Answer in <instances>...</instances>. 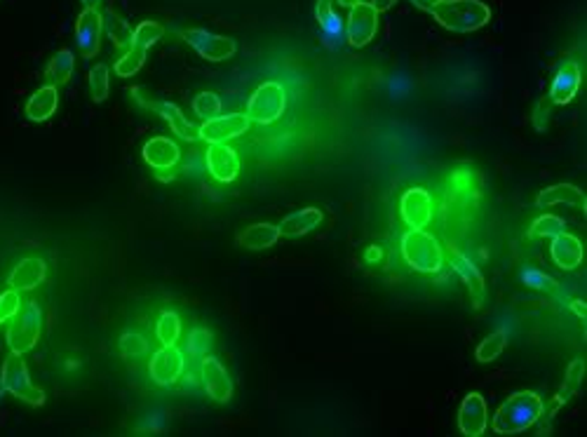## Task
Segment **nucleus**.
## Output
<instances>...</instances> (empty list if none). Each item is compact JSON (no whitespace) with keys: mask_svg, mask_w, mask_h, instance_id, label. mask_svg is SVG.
<instances>
[{"mask_svg":"<svg viewBox=\"0 0 587 437\" xmlns=\"http://www.w3.org/2000/svg\"><path fill=\"white\" fill-rule=\"evenodd\" d=\"M101 14L92 7H85L78 17V24H75V40H78V48L83 52V57H94L101 48Z\"/></svg>","mask_w":587,"mask_h":437,"instance_id":"nucleus-12","label":"nucleus"},{"mask_svg":"<svg viewBox=\"0 0 587 437\" xmlns=\"http://www.w3.org/2000/svg\"><path fill=\"white\" fill-rule=\"evenodd\" d=\"M404 261L418 273H437L442 268V247L423 228H411L402 238Z\"/></svg>","mask_w":587,"mask_h":437,"instance_id":"nucleus-3","label":"nucleus"},{"mask_svg":"<svg viewBox=\"0 0 587 437\" xmlns=\"http://www.w3.org/2000/svg\"><path fill=\"white\" fill-rule=\"evenodd\" d=\"M520 280L526 284V287H533V290H540V292H555L556 290L555 277H550L548 273L539 271V268H521Z\"/></svg>","mask_w":587,"mask_h":437,"instance_id":"nucleus-35","label":"nucleus"},{"mask_svg":"<svg viewBox=\"0 0 587 437\" xmlns=\"http://www.w3.org/2000/svg\"><path fill=\"white\" fill-rule=\"evenodd\" d=\"M129 94H132L144 109H151V111L160 113V116L165 118L171 130L177 132L181 139H186V142H197V139H200V127L190 123V120H186L184 113L179 111V106H174L171 101L158 99L148 87H135Z\"/></svg>","mask_w":587,"mask_h":437,"instance_id":"nucleus-5","label":"nucleus"},{"mask_svg":"<svg viewBox=\"0 0 587 437\" xmlns=\"http://www.w3.org/2000/svg\"><path fill=\"white\" fill-rule=\"evenodd\" d=\"M212 348V334L207 332V329H202V327H197V329H193L188 336V353L193 357H205L207 355V351Z\"/></svg>","mask_w":587,"mask_h":437,"instance_id":"nucleus-38","label":"nucleus"},{"mask_svg":"<svg viewBox=\"0 0 587 437\" xmlns=\"http://www.w3.org/2000/svg\"><path fill=\"white\" fill-rule=\"evenodd\" d=\"M40 306L33 302H26L24 306H19L17 313L10 318V327H7V345L10 351L24 355L38 344L40 339Z\"/></svg>","mask_w":587,"mask_h":437,"instance_id":"nucleus-4","label":"nucleus"},{"mask_svg":"<svg viewBox=\"0 0 587 437\" xmlns=\"http://www.w3.org/2000/svg\"><path fill=\"white\" fill-rule=\"evenodd\" d=\"M74 66H75V57L71 49H62V52H57L52 57V62L48 64V71H45V78L49 81V85H66L71 81V75H74Z\"/></svg>","mask_w":587,"mask_h":437,"instance_id":"nucleus-28","label":"nucleus"},{"mask_svg":"<svg viewBox=\"0 0 587 437\" xmlns=\"http://www.w3.org/2000/svg\"><path fill=\"white\" fill-rule=\"evenodd\" d=\"M193 111L202 118V120H212L221 113V99L215 92H200L193 99Z\"/></svg>","mask_w":587,"mask_h":437,"instance_id":"nucleus-36","label":"nucleus"},{"mask_svg":"<svg viewBox=\"0 0 587 437\" xmlns=\"http://www.w3.org/2000/svg\"><path fill=\"white\" fill-rule=\"evenodd\" d=\"M583 374H585V363H583V360H574V363L569 364V370H566V376H564V386L556 398H559L562 402L569 400L571 395L578 390V386H581Z\"/></svg>","mask_w":587,"mask_h":437,"instance_id":"nucleus-33","label":"nucleus"},{"mask_svg":"<svg viewBox=\"0 0 587 437\" xmlns=\"http://www.w3.org/2000/svg\"><path fill=\"white\" fill-rule=\"evenodd\" d=\"M90 92H92V99L97 104L109 97V66L106 64H97L90 71Z\"/></svg>","mask_w":587,"mask_h":437,"instance_id":"nucleus-34","label":"nucleus"},{"mask_svg":"<svg viewBox=\"0 0 587 437\" xmlns=\"http://www.w3.org/2000/svg\"><path fill=\"white\" fill-rule=\"evenodd\" d=\"M486 421H489L486 402H484V398L479 393H470L459 409L460 433L468 437H479L486 431Z\"/></svg>","mask_w":587,"mask_h":437,"instance_id":"nucleus-16","label":"nucleus"},{"mask_svg":"<svg viewBox=\"0 0 587 437\" xmlns=\"http://www.w3.org/2000/svg\"><path fill=\"white\" fill-rule=\"evenodd\" d=\"M57 104H59L57 87L45 85L40 87L31 99H29V104H26V116H29V120H33V123H43V120H48V118L57 111Z\"/></svg>","mask_w":587,"mask_h":437,"instance_id":"nucleus-25","label":"nucleus"},{"mask_svg":"<svg viewBox=\"0 0 587 437\" xmlns=\"http://www.w3.org/2000/svg\"><path fill=\"white\" fill-rule=\"evenodd\" d=\"M395 3H398V0H372V5L376 13H386V10H390Z\"/></svg>","mask_w":587,"mask_h":437,"instance_id":"nucleus-42","label":"nucleus"},{"mask_svg":"<svg viewBox=\"0 0 587 437\" xmlns=\"http://www.w3.org/2000/svg\"><path fill=\"white\" fill-rule=\"evenodd\" d=\"M578 87H581V68H578V64L566 62L556 71L548 97L552 104H569L571 99L578 94Z\"/></svg>","mask_w":587,"mask_h":437,"instance_id":"nucleus-18","label":"nucleus"},{"mask_svg":"<svg viewBox=\"0 0 587 437\" xmlns=\"http://www.w3.org/2000/svg\"><path fill=\"white\" fill-rule=\"evenodd\" d=\"M162 36H165V29L158 22H141L135 29V43L132 45H141V48L148 49L153 43H158Z\"/></svg>","mask_w":587,"mask_h":437,"instance_id":"nucleus-37","label":"nucleus"},{"mask_svg":"<svg viewBox=\"0 0 587 437\" xmlns=\"http://www.w3.org/2000/svg\"><path fill=\"white\" fill-rule=\"evenodd\" d=\"M144 62H146V48L132 45L129 49H125V55L116 62V75H120V78H129V75H135L136 71L144 66Z\"/></svg>","mask_w":587,"mask_h":437,"instance_id":"nucleus-29","label":"nucleus"},{"mask_svg":"<svg viewBox=\"0 0 587 437\" xmlns=\"http://www.w3.org/2000/svg\"><path fill=\"white\" fill-rule=\"evenodd\" d=\"M564 231H566V223H564V219H559V216H552V214H545L533 222L529 235H531V238H556V235L564 233Z\"/></svg>","mask_w":587,"mask_h":437,"instance_id":"nucleus-32","label":"nucleus"},{"mask_svg":"<svg viewBox=\"0 0 587 437\" xmlns=\"http://www.w3.org/2000/svg\"><path fill=\"white\" fill-rule=\"evenodd\" d=\"M543 416V400L531 390L510 395L508 400L498 406L494 416V431L498 435H517L531 428Z\"/></svg>","mask_w":587,"mask_h":437,"instance_id":"nucleus-1","label":"nucleus"},{"mask_svg":"<svg viewBox=\"0 0 587 437\" xmlns=\"http://www.w3.org/2000/svg\"><path fill=\"white\" fill-rule=\"evenodd\" d=\"M411 3H414L418 10H425V13H430V7H433L434 0H411Z\"/></svg>","mask_w":587,"mask_h":437,"instance_id":"nucleus-45","label":"nucleus"},{"mask_svg":"<svg viewBox=\"0 0 587 437\" xmlns=\"http://www.w3.org/2000/svg\"><path fill=\"white\" fill-rule=\"evenodd\" d=\"M179 334H181V320H179V315L171 313V310H165V313L160 315V320H158L160 344L174 345L179 339Z\"/></svg>","mask_w":587,"mask_h":437,"instance_id":"nucleus-31","label":"nucleus"},{"mask_svg":"<svg viewBox=\"0 0 587 437\" xmlns=\"http://www.w3.org/2000/svg\"><path fill=\"white\" fill-rule=\"evenodd\" d=\"M0 379H3V383H5V390L17 395L19 400H24L26 405L40 406L45 402V393L31 383L24 357L19 355V353H10V355L5 357L3 371H0Z\"/></svg>","mask_w":587,"mask_h":437,"instance_id":"nucleus-6","label":"nucleus"},{"mask_svg":"<svg viewBox=\"0 0 587 437\" xmlns=\"http://www.w3.org/2000/svg\"><path fill=\"white\" fill-rule=\"evenodd\" d=\"M550 254H552V261H555L559 268H564V271H574V268H578L583 261V242L575 238V235H569L566 231L564 233H559L556 238H552V245H550Z\"/></svg>","mask_w":587,"mask_h":437,"instance_id":"nucleus-19","label":"nucleus"},{"mask_svg":"<svg viewBox=\"0 0 587 437\" xmlns=\"http://www.w3.org/2000/svg\"><path fill=\"white\" fill-rule=\"evenodd\" d=\"M179 146L165 136H155L151 142L144 144V161L153 170H171L179 162Z\"/></svg>","mask_w":587,"mask_h":437,"instance_id":"nucleus-21","label":"nucleus"},{"mask_svg":"<svg viewBox=\"0 0 587 437\" xmlns=\"http://www.w3.org/2000/svg\"><path fill=\"white\" fill-rule=\"evenodd\" d=\"M207 170L216 181H221V184H231L232 179L238 177V170H240L238 155H235V151H232L228 144H209Z\"/></svg>","mask_w":587,"mask_h":437,"instance_id":"nucleus-17","label":"nucleus"},{"mask_svg":"<svg viewBox=\"0 0 587 437\" xmlns=\"http://www.w3.org/2000/svg\"><path fill=\"white\" fill-rule=\"evenodd\" d=\"M200 381L205 386L212 398L216 402H228L232 395V383L231 376L226 374V370L221 367V363L216 357H202L200 363Z\"/></svg>","mask_w":587,"mask_h":437,"instance_id":"nucleus-13","label":"nucleus"},{"mask_svg":"<svg viewBox=\"0 0 587 437\" xmlns=\"http://www.w3.org/2000/svg\"><path fill=\"white\" fill-rule=\"evenodd\" d=\"M251 120L247 113H231V116H216L200 125V139L207 144H226L228 139L245 135Z\"/></svg>","mask_w":587,"mask_h":437,"instance_id":"nucleus-10","label":"nucleus"},{"mask_svg":"<svg viewBox=\"0 0 587 437\" xmlns=\"http://www.w3.org/2000/svg\"><path fill=\"white\" fill-rule=\"evenodd\" d=\"M571 310H574V313H575V318H581V320H585V315H587L585 303H583V302H571Z\"/></svg>","mask_w":587,"mask_h":437,"instance_id":"nucleus-43","label":"nucleus"},{"mask_svg":"<svg viewBox=\"0 0 587 437\" xmlns=\"http://www.w3.org/2000/svg\"><path fill=\"white\" fill-rule=\"evenodd\" d=\"M357 3H362V0H338V5H346V7H353L357 5Z\"/></svg>","mask_w":587,"mask_h":437,"instance_id":"nucleus-47","label":"nucleus"},{"mask_svg":"<svg viewBox=\"0 0 587 437\" xmlns=\"http://www.w3.org/2000/svg\"><path fill=\"white\" fill-rule=\"evenodd\" d=\"M322 219L325 216H322V212L318 207H306V210L292 212L289 216H285L280 226H277V231H280L282 238H299V235L311 233L312 228H318L322 223Z\"/></svg>","mask_w":587,"mask_h":437,"instance_id":"nucleus-22","label":"nucleus"},{"mask_svg":"<svg viewBox=\"0 0 587 437\" xmlns=\"http://www.w3.org/2000/svg\"><path fill=\"white\" fill-rule=\"evenodd\" d=\"M402 219L407 226L423 228L433 219V197L425 188H409L402 196Z\"/></svg>","mask_w":587,"mask_h":437,"instance_id":"nucleus-14","label":"nucleus"},{"mask_svg":"<svg viewBox=\"0 0 587 437\" xmlns=\"http://www.w3.org/2000/svg\"><path fill=\"white\" fill-rule=\"evenodd\" d=\"M379 29V13L373 10L372 3H357L350 7L348 24H346V40L353 48H364L372 43Z\"/></svg>","mask_w":587,"mask_h":437,"instance_id":"nucleus-9","label":"nucleus"},{"mask_svg":"<svg viewBox=\"0 0 587 437\" xmlns=\"http://www.w3.org/2000/svg\"><path fill=\"white\" fill-rule=\"evenodd\" d=\"M277 238H280V231L273 223H251L238 235V242L247 249H266V247L276 245Z\"/></svg>","mask_w":587,"mask_h":437,"instance_id":"nucleus-26","label":"nucleus"},{"mask_svg":"<svg viewBox=\"0 0 587 437\" xmlns=\"http://www.w3.org/2000/svg\"><path fill=\"white\" fill-rule=\"evenodd\" d=\"M19 302H22V299H19L17 290H10L5 292V294H0V325L10 320V318L17 313L19 306H22Z\"/></svg>","mask_w":587,"mask_h":437,"instance_id":"nucleus-40","label":"nucleus"},{"mask_svg":"<svg viewBox=\"0 0 587 437\" xmlns=\"http://www.w3.org/2000/svg\"><path fill=\"white\" fill-rule=\"evenodd\" d=\"M379 259H381L379 247H369V249H367V261H369V264H373V261H379Z\"/></svg>","mask_w":587,"mask_h":437,"instance_id":"nucleus-44","label":"nucleus"},{"mask_svg":"<svg viewBox=\"0 0 587 437\" xmlns=\"http://www.w3.org/2000/svg\"><path fill=\"white\" fill-rule=\"evenodd\" d=\"M569 205L575 210H587V197L581 188L574 184H555L550 188H543L536 197V207H550V205Z\"/></svg>","mask_w":587,"mask_h":437,"instance_id":"nucleus-20","label":"nucleus"},{"mask_svg":"<svg viewBox=\"0 0 587 437\" xmlns=\"http://www.w3.org/2000/svg\"><path fill=\"white\" fill-rule=\"evenodd\" d=\"M5 393V383H3V379H0V395Z\"/></svg>","mask_w":587,"mask_h":437,"instance_id":"nucleus-48","label":"nucleus"},{"mask_svg":"<svg viewBox=\"0 0 587 437\" xmlns=\"http://www.w3.org/2000/svg\"><path fill=\"white\" fill-rule=\"evenodd\" d=\"M48 275V266L43 259H24L10 275V287L17 292H29L43 283Z\"/></svg>","mask_w":587,"mask_h":437,"instance_id":"nucleus-23","label":"nucleus"},{"mask_svg":"<svg viewBox=\"0 0 587 437\" xmlns=\"http://www.w3.org/2000/svg\"><path fill=\"white\" fill-rule=\"evenodd\" d=\"M285 106H287V94H285L282 85L263 83L257 92L251 94L250 104H247V118L251 123L270 125L285 113Z\"/></svg>","mask_w":587,"mask_h":437,"instance_id":"nucleus-7","label":"nucleus"},{"mask_svg":"<svg viewBox=\"0 0 587 437\" xmlns=\"http://www.w3.org/2000/svg\"><path fill=\"white\" fill-rule=\"evenodd\" d=\"M99 3H101V0H83V5H85V7H92V10H97Z\"/></svg>","mask_w":587,"mask_h":437,"instance_id":"nucleus-46","label":"nucleus"},{"mask_svg":"<svg viewBox=\"0 0 587 437\" xmlns=\"http://www.w3.org/2000/svg\"><path fill=\"white\" fill-rule=\"evenodd\" d=\"M184 40L196 49L202 59H209V62H223V59H231L235 55V40L226 36H216V33H209L205 29H188L184 31Z\"/></svg>","mask_w":587,"mask_h":437,"instance_id":"nucleus-8","label":"nucleus"},{"mask_svg":"<svg viewBox=\"0 0 587 437\" xmlns=\"http://www.w3.org/2000/svg\"><path fill=\"white\" fill-rule=\"evenodd\" d=\"M449 257H451V268L460 275V280L465 283V287L475 294V299H477V303L482 302V294H484V277L482 273H479V268L475 264H472L468 257H465L460 249H456V247H449Z\"/></svg>","mask_w":587,"mask_h":437,"instance_id":"nucleus-24","label":"nucleus"},{"mask_svg":"<svg viewBox=\"0 0 587 437\" xmlns=\"http://www.w3.org/2000/svg\"><path fill=\"white\" fill-rule=\"evenodd\" d=\"M120 351H123L125 357H139L144 355V353H148V344L144 336L129 332L120 339Z\"/></svg>","mask_w":587,"mask_h":437,"instance_id":"nucleus-39","label":"nucleus"},{"mask_svg":"<svg viewBox=\"0 0 587 437\" xmlns=\"http://www.w3.org/2000/svg\"><path fill=\"white\" fill-rule=\"evenodd\" d=\"M550 109H552L550 97L540 99L539 106H536V113H533V127H536L539 132H543L545 127H548V120H550Z\"/></svg>","mask_w":587,"mask_h":437,"instance_id":"nucleus-41","label":"nucleus"},{"mask_svg":"<svg viewBox=\"0 0 587 437\" xmlns=\"http://www.w3.org/2000/svg\"><path fill=\"white\" fill-rule=\"evenodd\" d=\"M331 3H334V0H318L315 17H318L320 38H322V43H325L329 49H341L343 45L348 43V40H346V24L341 22V17L334 14Z\"/></svg>","mask_w":587,"mask_h":437,"instance_id":"nucleus-15","label":"nucleus"},{"mask_svg":"<svg viewBox=\"0 0 587 437\" xmlns=\"http://www.w3.org/2000/svg\"><path fill=\"white\" fill-rule=\"evenodd\" d=\"M184 353L177 345H162L153 357H151V379L158 386H171L179 381V376L184 374Z\"/></svg>","mask_w":587,"mask_h":437,"instance_id":"nucleus-11","label":"nucleus"},{"mask_svg":"<svg viewBox=\"0 0 587 437\" xmlns=\"http://www.w3.org/2000/svg\"><path fill=\"white\" fill-rule=\"evenodd\" d=\"M430 14L453 33L477 31L491 19V10L482 0H434Z\"/></svg>","mask_w":587,"mask_h":437,"instance_id":"nucleus-2","label":"nucleus"},{"mask_svg":"<svg viewBox=\"0 0 587 437\" xmlns=\"http://www.w3.org/2000/svg\"><path fill=\"white\" fill-rule=\"evenodd\" d=\"M505 345H508V334L503 332V329H498V332L489 334V336L477 345L475 357H477L479 363H491V360H495V357L505 351Z\"/></svg>","mask_w":587,"mask_h":437,"instance_id":"nucleus-30","label":"nucleus"},{"mask_svg":"<svg viewBox=\"0 0 587 437\" xmlns=\"http://www.w3.org/2000/svg\"><path fill=\"white\" fill-rule=\"evenodd\" d=\"M101 29H104L106 36L113 40L116 48L129 49L132 48V43H135V31H132V29L127 26V22L118 17L113 10H106V13L101 14Z\"/></svg>","mask_w":587,"mask_h":437,"instance_id":"nucleus-27","label":"nucleus"}]
</instances>
